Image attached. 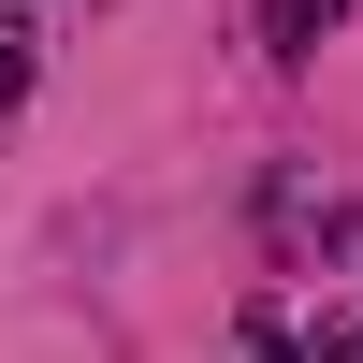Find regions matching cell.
I'll use <instances>...</instances> for the list:
<instances>
[{"instance_id": "4", "label": "cell", "mask_w": 363, "mask_h": 363, "mask_svg": "<svg viewBox=\"0 0 363 363\" xmlns=\"http://www.w3.org/2000/svg\"><path fill=\"white\" fill-rule=\"evenodd\" d=\"M349 363H363V335H349Z\"/></svg>"}, {"instance_id": "2", "label": "cell", "mask_w": 363, "mask_h": 363, "mask_svg": "<svg viewBox=\"0 0 363 363\" xmlns=\"http://www.w3.org/2000/svg\"><path fill=\"white\" fill-rule=\"evenodd\" d=\"M0 102H29V29L0 15Z\"/></svg>"}, {"instance_id": "1", "label": "cell", "mask_w": 363, "mask_h": 363, "mask_svg": "<svg viewBox=\"0 0 363 363\" xmlns=\"http://www.w3.org/2000/svg\"><path fill=\"white\" fill-rule=\"evenodd\" d=\"M320 15H335V0H262V44H277V58H306V44H320Z\"/></svg>"}, {"instance_id": "3", "label": "cell", "mask_w": 363, "mask_h": 363, "mask_svg": "<svg viewBox=\"0 0 363 363\" xmlns=\"http://www.w3.org/2000/svg\"><path fill=\"white\" fill-rule=\"evenodd\" d=\"M247 363H291V349H277V335H262V349H247Z\"/></svg>"}]
</instances>
